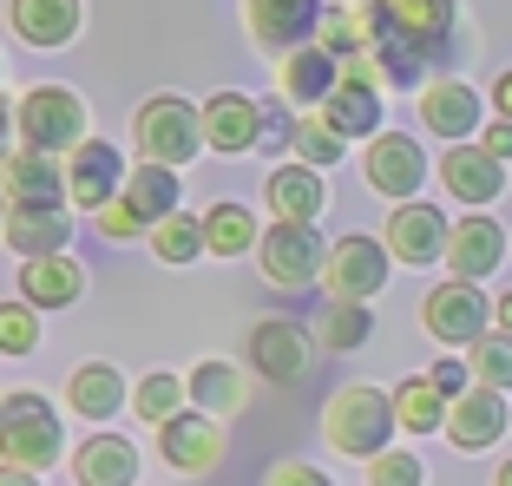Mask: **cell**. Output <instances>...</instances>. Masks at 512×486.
<instances>
[{"label":"cell","instance_id":"cell-1","mask_svg":"<svg viewBox=\"0 0 512 486\" xmlns=\"http://www.w3.org/2000/svg\"><path fill=\"white\" fill-rule=\"evenodd\" d=\"M362 60L348 66L368 86H421L427 66L447 60L453 40V0H355Z\"/></svg>","mask_w":512,"mask_h":486},{"label":"cell","instance_id":"cell-2","mask_svg":"<svg viewBox=\"0 0 512 486\" xmlns=\"http://www.w3.org/2000/svg\"><path fill=\"white\" fill-rule=\"evenodd\" d=\"M132 132H138V158L184 165V158H197V145H204V106H191L178 92H158V99L138 106Z\"/></svg>","mask_w":512,"mask_h":486},{"label":"cell","instance_id":"cell-3","mask_svg":"<svg viewBox=\"0 0 512 486\" xmlns=\"http://www.w3.org/2000/svg\"><path fill=\"white\" fill-rule=\"evenodd\" d=\"M0 434H7V480L46 473L60 460V421L46 408V395H7L0 408Z\"/></svg>","mask_w":512,"mask_h":486},{"label":"cell","instance_id":"cell-4","mask_svg":"<svg viewBox=\"0 0 512 486\" xmlns=\"http://www.w3.org/2000/svg\"><path fill=\"white\" fill-rule=\"evenodd\" d=\"M394 427L401 421H394V401L381 395V388H342V395L329 401V447L348 454V460H375Z\"/></svg>","mask_w":512,"mask_h":486},{"label":"cell","instance_id":"cell-5","mask_svg":"<svg viewBox=\"0 0 512 486\" xmlns=\"http://www.w3.org/2000/svg\"><path fill=\"white\" fill-rule=\"evenodd\" d=\"M256 257H263V276H270L276 289H302V283H316V276L329 270V243L316 237L309 217H276V224L256 237Z\"/></svg>","mask_w":512,"mask_h":486},{"label":"cell","instance_id":"cell-6","mask_svg":"<svg viewBox=\"0 0 512 486\" xmlns=\"http://www.w3.org/2000/svg\"><path fill=\"white\" fill-rule=\"evenodd\" d=\"M14 125L20 145H33V152H79L86 145V106L66 86H33L14 106Z\"/></svg>","mask_w":512,"mask_h":486},{"label":"cell","instance_id":"cell-7","mask_svg":"<svg viewBox=\"0 0 512 486\" xmlns=\"http://www.w3.org/2000/svg\"><path fill=\"white\" fill-rule=\"evenodd\" d=\"M362 171H368V191L407 204L414 191H421V178H427V158H421V145H414L407 132H375V138H368Z\"/></svg>","mask_w":512,"mask_h":486},{"label":"cell","instance_id":"cell-8","mask_svg":"<svg viewBox=\"0 0 512 486\" xmlns=\"http://www.w3.org/2000/svg\"><path fill=\"white\" fill-rule=\"evenodd\" d=\"M421 316H427V329H434L440 342H480L486 322H493V303L473 289V276H453V283H440L421 303Z\"/></svg>","mask_w":512,"mask_h":486},{"label":"cell","instance_id":"cell-9","mask_svg":"<svg viewBox=\"0 0 512 486\" xmlns=\"http://www.w3.org/2000/svg\"><path fill=\"white\" fill-rule=\"evenodd\" d=\"M256 46L270 53H296L309 46V33H322V0H243Z\"/></svg>","mask_w":512,"mask_h":486},{"label":"cell","instance_id":"cell-10","mask_svg":"<svg viewBox=\"0 0 512 486\" xmlns=\"http://www.w3.org/2000/svg\"><path fill=\"white\" fill-rule=\"evenodd\" d=\"M388 257L394 263H407V270H414V263H440L447 257V217L434 211V204H414L407 198L401 211H388Z\"/></svg>","mask_w":512,"mask_h":486},{"label":"cell","instance_id":"cell-11","mask_svg":"<svg viewBox=\"0 0 512 486\" xmlns=\"http://www.w3.org/2000/svg\"><path fill=\"white\" fill-rule=\"evenodd\" d=\"M158 447H165V460L178 473H211L217 467V454H224V434H217V421L204 408H191V414H165L158 421Z\"/></svg>","mask_w":512,"mask_h":486},{"label":"cell","instance_id":"cell-12","mask_svg":"<svg viewBox=\"0 0 512 486\" xmlns=\"http://www.w3.org/2000/svg\"><path fill=\"white\" fill-rule=\"evenodd\" d=\"M329 289L335 296H355V303H368L381 283H388V243H375V237H342L329 250Z\"/></svg>","mask_w":512,"mask_h":486},{"label":"cell","instance_id":"cell-13","mask_svg":"<svg viewBox=\"0 0 512 486\" xmlns=\"http://www.w3.org/2000/svg\"><path fill=\"white\" fill-rule=\"evenodd\" d=\"M499 434H506V395L499 388H467V395H453L447 408V441L460 447V454H480V447H493Z\"/></svg>","mask_w":512,"mask_h":486},{"label":"cell","instance_id":"cell-14","mask_svg":"<svg viewBox=\"0 0 512 486\" xmlns=\"http://www.w3.org/2000/svg\"><path fill=\"white\" fill-rule=\"evenodd\" d=\"M440 184H447L460 204H493L499 191H506V158H493L486 145H453L447 158H440Z\"/></svg>","mask_w":512,"mask_h":486},{"label":"cell","instance_id":"cell-15","mask_svg":"<svg viewBox=\"0 0 512 486\" xmlns=\"http://www.w3.org/2000/svg\"><path fill=\"white\" fill-rule=\"evenodd\" d=\"M73 237V217L60 204H7V250L14 257H60Z\"/></svg>","mask_w":512,"mask_h":486},{"label":"cell","instance_id":"cell-16","mask_svg":"<svg viewBox=\"0 0 512 486\" xmlns=\"http://www.w3.org/2000/svg\"><path fill=\"white\" fill-rule=\"evenodd\" d=\"M276 86H283L289 106H322V99L342 86V60H335L329 46H296V53H283Z\"/></svg>","mask_w":512,"mask_h":486},{"label":"cell","instance_id":"cell-17","mask_svg":"<svg viewBox=\"0 0 512 486\" xmlns=\"http://www.w3.org/2000/svg\"><path fill=\"white\" fill-rule=\"evenodd\" d=\"M421 125L434 138H447V145H460L467 132H480V99H473L467 79H434V86L421 92Z\"/></svg>","mask_w":512,"mask_h":486},{"label":"cell","instance_id":"cell-18","mask_svg":"<svg viewBox=\"0 0 512 486\" xmlns=\"http://www.w3.org/2000/svg\"><path fill=\"white\" fill-rule=\"evenodd\" d=\"M499 257H506V230L493 224V217H460V224L447 230V270L453 276H493Z\"/></svg>","mask_w":512,"mask_h":486},{"label":"cell","instance_id":"cell-19","mask_svg":"<svg viewBox=\"0 0 512 486\" xmlns=\"http://www.w3.org/2000/svg\"><path fill=\"white\" fill-rule=\"evenodd\" d=\"M250 362L270 381H296L302 368H309V335H302V322H283V316L256 322L250 329Z\"/></svg>","mask_w":512,"mask_h":486},{"label":"cell","instance_id":"cell-20","mask_svg":"<svg viewBox=\"0 0 512 486\" xmlns=\"http://www.w3.org/2000/svg\"><path fill=\"white\" fill-rule=\"evenodd\" d=\"M60 198H73V184L53 165V152L20 145V152L7 158V204H60Z\"/></svg>","mask_w":512,"mask_h":486},{"label":"cell","instance_id":"cell-21","mask_svg":"<svg viewBox=\"0 0 512 486\" xmlns=\"http://www.w3.org/2000/svg\"><path fill=\"white\" fill-rule=\"evenodd\" d=\"M256 132H263V106L243 92H217L204 106V145H217V152H250Z\"/></svg>","mask_w":512,"mask_h":486},{"label":"cell","instance_id":"cell-22","mask_svg":"<svg viewBox=\"0 0 512 486\" xmlns=\"http://www.w3.org/2000/svg\"><path fill=\"white\" fill-rule=\"evenodd\" d=\"M316 119H329L342 138H375V132H381V92L368 86V79L342 73V86H335L329 99H322Z\"/></svg>","mask_w":512,"mask_h":486},{"label":"cell","instance_id":"cell-23","mask_svg":"<svg viewBox=\"0 0 512 486\" xmlns=\"http://www.w3.org/2000/svg\"><path fill=\"white\" fill-rule=\"evenodd\" d=\"M119 152H112V145H99V138H92V145H79L73 152V165H66V184H73V204L79 211H99V204H112V191H119Z\"/></svg>","mask_w":512,"mask_h":486},{"label":"cell","instance_id":"cell-24","mask_svg":"<svg viewBox=\"0 0 512 486\" xmlns=\"http://www.w3.org/2000/svg\"><path fill=\"white\" fill-rule=\"evenodd\" d=\"M20 296H27L33 309H66L86 296V270L66 257H27V270H20Z\"/></svg>","mask_w":512,"mask_h":486},{"label":"cell","instance_id":"cell-25","mask_svg":"<svg viewBox=\"0 0 512 486\" xmlns=\"http://www.w3.org/2000/svg\"><path fill=\"white\" fill-rule=\"evenodd\" d=\"M73 480L79 486H125V480H138V447L119 441V434H92V441L73 454Z\"/></svg>","mask_w":512,"mask_h":486},{"label":"cell","instance_id":"cell-26","mask_svg":"<svg viewBox=\"0 0 512 486\" xmlns=\"http://www.w3.org/2000/svg\"><path fill=\"white\" fill-rule=\"evenodd\" d=\"M14 33L27 46H66L79 33V0H14Z\"/></svg>","mask_w":512,"mask_h":486},{"label":"cell","instance_id":"cell-27","mask_svg":"<svg viewBox=\"0 0 512 486\" xmlns=\"http://www.w3.org/2000/svg\"><path fill=\"white\" fill-rule=\"evenodd\" d=\"M66 401H73V414H86V421H106V414L125 401L119 368H112V362H86V368H73V381H66Z\"/></svg>","mask_w":512,"mask_h":486},{"label":"cell","instance_id":"cell-28","mask_svg":"<svg viewBox=\"0 0 512 486\" xmlns=\"http://www.w3.org/2000/svg\"><path fill=\"white\" fill-rule=\"evenodd\" d=\"M322 204H329V191H322V171L316 165H283V171H270V211L309 217V224H316Z\"/></svg>","mask_w":512,"mask_h":486},{"label":"cell","instance_id":"cell-29","mask_svg":"<svg viewBox=\"0 0 512 486\" xmlns=\"http://www.w3.org/2000/svg\"><path fill=\"white\" fill-rule=\"evenodd\" d=\"M125 198L145 211V224H158V217L178 211V165H158V158H138L132 184H125Z\"/></svg>","mask_w":512,"mask_h":486},{"label":"cell","instance_id":"cell-30","mask_svg":"<svg viewBox=\"0 0 512 486\" xmlns=\"http://www.w3.org/2000/svg\"><path fill=\"white\" fill-rule=\"evenodd\" d=\"M394 421L407 427V434H434V427H447V395H440L434 381H401V395H394Z\"/></svg>","mask_w":512,"mask_h":486},{"label":"cell","instance_id":"cell-31","mask_svg":"<svg viewBox=\"0 0 512 486\" xmlns=\"http://www.w3.org/2000/svg\"><path fill=\"white\" fill-rule=\"evenodd\" d=\"M256 237H263V230H256V217L243 211V204H211V217H204V243H211V257H243Z\"/></svg>","mask_w":512,"mask_h":486},{"label":"cell","instance_id":"cell-32","mask_svg":"<svg viewBox=\"0 0 512 486\" xmlns=\"http://www.w3.org/2000/svg\"><path fill=\"white\" fill-rule=\"evenodd\" d=\"M191 401L204 414H237L243 408V368H230V362H204L191 375Z\"/></svg>","mask_w":512,"mask_h":486},{"label":"cell","instance_id":"cell-33","mask_svg":"<svg viewBox=\"0 0 512 486\" xmlns=\"http://www.w3.org/2000/svg\"><path fill=\"white\" fill-rule=\"evenodd\" d=\"M368 329H375V316H368L355 296H335V303L322 309V322H316V342L322 349H362Z\"/></svg>","mask_w":512,"mask_h":486},{"label":"cell","instance_id":"cell-34","mask_svg":"<svg viewBox=\"0 0 512 486\" xmlns=\"http://www.w3.org/2000/svg\"><path fill=\"white\" fill-rule=\"evenodd\" d=\"M151 250H158V263H197V250H211V243H204V224H197V217L171 211V217L151 224Z\"/></svg>","mask_w":512,"mask_h":486},{"label":"cell","instance_id":"cell-35","mask_svg":"<svg viewBox=\"0 0 512 486\" xmlns=\"http://www.w3.org/2000/svg\"><path fill=\"white\" fill-rule=\"evenodd\" d=\"M467 368H473V381H486V388H499L506 395L512 388V335L499 329V335H480V342H467Z\"/></svg>","mask_w":512,"mask_h":486},{"label":"cell","instance_id":"cell-36","mask_svg":"<svg viewBox=\"0 0 512 486\" xmlns=\"http://www.w3.org/2000/svg\"><path fill=\"white\" fill-rule=\"evenodd\" d=\"M184 395H191V381H178V375H145V381H138V395H132V408H138V421H165V414L184 408Z\"/></svg>","mask_w":512,"mask_h":486},{"label":"cell","instance_id":"cell-37","mask_svg":"<svg viewBox=\"0 0 512 486\" xmlns=\"http://www.w3.org/2000/svg\"><path fill=\"white\" fill-rule=\"evenodd\" d=\"M0 349H7V355L40 349V316H33V303H27V296L0 309Z\"/></svg>","mask_w":512,"mask_h":486},{"label":"cell","instance_id":"cell-38","mask_svg":"<svg viewBox=\"0 0 512 486\" xmlns=\"http://www.w3.org/2000/svg\"><path fill=\"white\" fill-rule=\"evenodd\" d=\"M289 145H296V152L309 158V165H335V158H342V145H348V138L335 132L329 119H302V125H296V138H289Z\"/></svg>","mask_w":512,"mask_h":486},{"label":"cell","instance_id":"cell-39","mask_svg":"<svg viewBox=\"0 0 512 486\" xmlns=\"http://www.w3.org/2000/svg\"><path fill=\"white\" fill-rule=\"evenodd\" d=\"M99 230H106L112 243H125V237H138V230H145V211H138L132 198H112V204H99Z\"/></svg>","mask_w":512,"mask_h":486},{"label":"cell","instance_id":"cell-40","mask_svg":"<svg viewBox=\"0 0 512 486\" xmlns=\"http://www.w3.org/2000/svg\"><path fill=\"white\" fill-rule=\"evenodd\" d=\"M375 486H421V460L414 454H375Z\"/></svg>","mask_w":512,"mask_h":486},{"label":"cell","instance_id":"cell-41","mask_svg":"<svg viewBox=\"0 0 512 486\" xmlns=\"http://www.w3.org/2000/svg\"><path fill=\"white\" fill-rule=\"evenodd\" d=\"M467 375H473V368H460V362H434V368H427V381H434V388H440V395H467Z\"/></svg>","mask_w":512,"mask_h":486},{"label":"cell","instance_id":"cell-42","mask_svg":"<svg viewBox=\"0 0 512 486\" xmlns=\"http://www.w3.org/2000/svg\"><path fill=\"white\" fill-rule=\"evenodd\" d=\"M256 138H270V145H289V138H296V125H289V112L263 106V132H256Z\"/></svg>","mask_w":512,"mask_h":486},{"label":"cell","instance_id":"cell-43","mask_svg":"<svg viewBox=\"0 0 512 486\" xmlns=\"http://www.w3.org/2000/svg\"><path fill=\"white\" fill-rule=\"evenodd\" d=\"M480 145H486L493 158H512V119H493V125H486V138H480Z\"/></svg>","mask_w":512,"mask_h":486},{"label":"cell","instance_id":"cell-44","mask_svg":"<svg viewBox=\"0 0 512 486\" xmlns=\"http://www.w3.org/2000/svg\"><path fill=\"white\" fill-rule=\"evenodd\" d=\"M270 480H276V486H322V473H316V467H302V460H289V467H276Z\"/></svg>","mask_w":512,"mask_h":486},{"label":"cell","instance_id":"cell-45","mask_svg":"<svg viewBox=\"0 0 512 486\" xmlns=\"http://www.w3.org/2000/svg\"><path fill=\"white\" fill-rule=\"evenodd\" d=\"M493 106H499V119H512V73L493 86Z\"/></svg>","mask_w":512,"mask_h":486},{"label":"cell","instance_id":"cell-46","mask_svg":"<svg viewBox=\"0 0 512 486\" xmlns=\"http://www.w3.org/2000/svg\"><path fill=\"white\" fill-rule=\"evenodd\" d=\"M493 322H499V329L512 335V289H506V296H499V303H493Z\"/></svg>","mask_w":512,"mask_h":486},{"label":"cell","instance_id":"cell-47","mask_svg":"<svg viewBox=\"0 0 512 486\" xmlns=\"http://www.w3.org/2000/svg\"><path fill=\"white\" fill-rule=\"evenodd\" d=\"M499 486H512V460H506V467H499Z\"/></svg>","mask_w":512,"mask_h":486},{"label":"cell","instance_id":"cell-48","mask_svg":"<svg viewBox=\"0 0 512 486\" xmlns=\"http://www.w3.org/2000/svg\"><path fill=\"white\" fill-rule=\"evenodd\" d=\"M348 7H355V0H348Z\"/></svg>","mask_w":512,"mask_h":486}]
</instances>
